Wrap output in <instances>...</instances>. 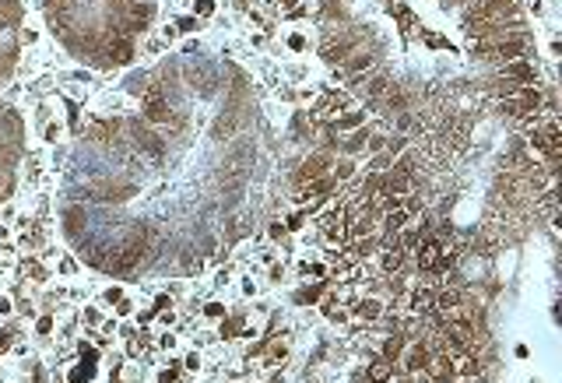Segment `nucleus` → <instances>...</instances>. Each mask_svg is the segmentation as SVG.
Masks as SVG:
<instances>
[{
    "instance_id": "obj_1",
    "label": "nucleus",
    "mask_w": 562,
    "mask_h": 383,
    "mask_svg": "<svg viewBox=\"0 0 562 383\" xmlns=\"http://www.w3.org/2000/svg\"><path fill=\"white\" fill-rule=\"evenodd\" d=\"M534 50V39L530 32H516V35H506V39H492V42H471V53L489 60L496 67L502 64H513V60H527V53Z\"/></svg>"
},
{
    "instance_id": "obj_2",
    "label": "nucleus",
    "mask_w": 562,
    "mask_h": 383,
    "mask_svg": "<svg viewBox=\"0 0 562 383\" xmlns=\"http://www.w3.org/2000/svg\"><path fill=\"white\" fill-rule=\"evenodd\" d=\"M520 14V0H467L464 4V28L467 25H478V21H489V18H513Z\"/></svg>"
},
{
    "instance_id": "obj_3",
    "label": "nucleus",
    "mask_w": 562,
    "mask_h": 383,
    "mask_svg": "<svg viewBox=\"0 0 562 383\" xmlns=\"http://www.w3.org/2000/svg\"><path fill=\"white\" fill-rule=\"evenodd\" d=\"M464 32L471 35V42H492V39H506V35H516V32H527V21L520 18V14H513V18H489V21L467 25Z\"/></svg>"
},
{
    "instance_id": "obj_4",
    "label": "nucleus",
    "mask_w": 562,
    "mask_h": 383,
    "mask_svg": "<svg viewBox=\"0 0 562 383\" xmlns=\"http://www.w3.org/2000/svg\"><path fill=\"white\" fill-rule=\"evenodd\" d=\"M334 166V151H313L306 162H302V169H299V183H309V180H320V176H327Z\"/></svg>"
},
{
    "instance_id": "obj_5",
    "label": "nucleus",
    "mask_w": 562,
    "mask_h": 383,
    "mask_svg": "<svg viewBox=\"0 0 562 383\" xmlns=\"http://www.w3.org/2000/svg\"><path fill=\"white\" fill-rule=\"evenodd\" d=\"M502 78H510V81H520V84H534L538 81V67L530 64V60H513V64H502Z\"/></svg>"
},
{
    "instance_id": "obj_6",
    "label": "nucleus",
    "mask_w": 562,
    "mask_h": 383,
    "mask_svg": "<svg viewBox=\"0 0 562 383\" xmlns=\"http://www.w3.org/2000/svg\"><path fill=\"white\" fill-rule=\"evenodd\" d=\"M373 67H376V56L369 53V50H355V53L348 56V60L341 64V70H345V74H351V78H359V74H369Z\"/></svg>"
},
{
    "instance_id": "obj_7",
    "label": "nucleus",
    "mask_w": 562,
    "mask_h": 383,
    "mask_svg": "<svg viewBox=\"0 0 562 383\" xmlns=\"http://www.w3.org/2000/svg\"><path fill=\"white\" fill-rule=\"evenodd\" d=\"M362 123H365V109H351V113H341L334 120V130H337V134H345V130H359Z\"/></svg>"
},
{
    "instance_id": "obj_8",
    "label": "nucleus",
    "mask_w": 562,
    "mask_h": 383,
    "mask_svg": "<svg viewBox=\"0 0 562 383\" xmlns=\"http://www.w3.org/2000/svg\"><path fill=\"white\" fill-rule=\"evenodd\" d=\"M408 222H411V215H408L404 208H394V211H387V215H383V229H387V235H397V232H401Z\"/></svg>"
},
{
    "instance_id": "obj_9",
    "label": "nucleus",
    "mask_w": 562,
    "mask_h": 383,
    "mask_svg": "<svg viewBox=\"0 0 562 383\" xmlns=\"http://www.w3.org/2000/svg\"><path fill=\"white\" fill-rule=\"evenodd\" d=\"M425 362H429V348H425V345L408 348V355H404V369H408V373H422Z\"/></svg>"
},
{
    "instance_id": "obj_10",
    "label": "nucleus",
    "mask_w": 562,
    "mask_h": 383,
    "mask_svg": "<svg viewBox=\"0 0 562 383\" xmlns=\"http://www.w3.org/2000/svg\"><path fill=\"white\" fill-rule=\"evenodd\" d=\"M365 380H369V383H387V380H394V362H387V359L373 362V366L365 369Z\"/></svg>"
},
{
    "instance_id": "obj_11",
    "label": "nucleus",
    "mask_w": 562,
    "mask_h": 383,
    "mask_svg": "<svg viewBox=\"0 0 562 383\" xmlns=\"http://www.w3.org/2000/svg\"><path fill=\"white\" fill-rule=\"evenodd\" d=\"M365 141H369V130H351L345 141H337V148H341L345 155H355V151L365 148Z\"/></svg>"
},
{
    "instance_id": "obj_12",
    "label": "nucleus",
    "mask_w": 562,
    "mask_h": 383,
    "mask_svg": "<svg viewBox=\"0 0 562 383\" xmlns=\"http://www.w3.org/2000/svg\"><path fill=\"white\" fill-rule=\"evenodd\" d=\"M376 246H380L376 232H373V235H359V239L351 243V257H359V260H362V257H373V253H376Z\"/></svg>"
},
{
    "instance_id": "obj_13",
    "label": "nucleus",
    "mask_w": 562,
    "mask_h": 383,
    "mask_svg": "<svg viewBox=\"0 0 562 383\" xmlns=\"http://www.w3.org/2000/svg\"><path fill=\"white\" fill-rule=\"evenodd\" d=\"M355 313L362 320H376V316H383V302L380 299H359L355 302Z\"/></svg>"
},
{
    "instance_id": "obj_14",
    "label": "nucleus",
    "mask_w": 562,
    "mask_h": 383,
    "mask_svg": "<svg viewBox=\"0 0 562 383\" xmlns=\"http://www.w3.org/2000/svg\"><path fill=\"white\" fill-rule=\"evenodd\" d=\"M401 355H404V337H401V334H390L387 341H383V359H387V362H397Z\"/></svg>"
},
{
    "instance_id": "obj_15",
    "label": "nucleus",
    "mask_w": 562,
    "mask_h": 383,
    "mask_svg": "<svg viewBox=\"0 0 562 383\" xmlns=\"http://www.w3.org/2000/svg\"><path fill=\"white\" fill-rule=\"evenodd\" d=\"M432 306H436V296L429 288H418L415 296H411V309H415V313H432Z\"/></svg>"
},
{
    "instance_id": "obj_16",
    "label": "nucleus",
    "mask_w": 562,
    "mask_h": 383,
    "mask_svg": "<svg viewBox=\"0 0 562 383\" xmlns=\"http://www.w3.org/2000/svg\"><path fill=\"white\" fill-rule=\"evenodd\" d=\"M380 264H383V271H387V274L401 271V264H404V250H383Z\"/></svg>"
},
{
    "instance_id": "obj_17",
    "label": "nucleus",
    "mask_w": 562,
    "mask_h": 383,
    "mask_svg": "<svg viewBox=\"0 0 562 383\" xmlns=\"http://www.w3.org/2000/svg\"><path fill=\"white\" fill-rule=\"evenodd\" d=\"M334 183H345V180H351V176H355V162L345 155V158H334Z\"/></svg>"
},
{
    "instance_id": "obj_18",
    "label": "nucleus",
    "mask_w": 562,
    "mask_h": 383,
    "mask_svg": "<svg viewBox=\"0 0 562 383\" xmlns=\"http://www.w3.org/2000/svg\"><path fill=\"white\" fill-rule=\"evenodd\" d=\"M92 373H95V366L84 362V366H78V369L70 373V383H88V380H92Z\"/></svg>"
},
{
    "instance_id": "obj_19",
    "label": "nucleus",
    "mask_w": 562,
    "mask_h": 383,
    "mask_svg": "<svg viewBox=\"0 0 562 383\" xmlns=\"http://www.w3.org/2000/svg\"><path fill=\"white\" fill-rule=\"evenodd\" d=\"M404 148H408V137H401V134H397V137H390V141H387V148H383V151H387V155L394 158V155H401Z\"/></svg>"
},
{
    "instance_id": "obj_20",
    "label": "nucleus",
    "mask_w": 562,
    "mask_h": 383,
    "mask_svg": "<svg viewBox=\"0 0 562 383\" xmlns=\"http://www.w3.org/2000/svg\"><path fill=\"white\" fill-rule=\"evenodd\" d=\"M239 331H243V316H232V320L221 323V334H225V337H235Z\"/></svg>"
},
{
    "instance_id": "obj_21",
    "label": "nucleus",
    "mask_w": 562,
    "mask_h": 383,
    "mask_svg": "<svg viewBox=\"0 0 562 383\" xmlns=\"http://www.w3.org/2000/svg\"><path fill=\"white\" fill-rule=\"evenodd\" d=\"M327 239L331 243H345L348 239V225H327Z\"/></svg>"
},
{
    "instance_id": "obj_22",
    "label": "nucleus",
    "mask_w": 562,
    "mask_h": 383,
    "mask_svg": "<svg viewBox=\"0 0 562 383\" xmlns=\"http://www.w3.org/2000/svg\"><path fill=\"white\" fill-rule=\"evenodd\" d=\"M197 28H200V21L194 18V14H186V18L176 21V32H197Z\"/></svg>"
},
{
    "instance_id": "obj_23",
    "label": "nucleus",
    "mask_w": 562,
    "mask_h": 383,
    "mask_svg": "<svg viewBox=\"0 0 562 383\" xmlns=\"http://www.w3.org/2000/svg\"><path fill=\"white\" fill-rule=\"evenodd\" d=\"M208 14H215V0H197L194 4V18H208Z\"/></svg>"
},
{
    "instance_id": "obj_24",
    "label": "nucleus",
    "mask_w": 562,
    "mask_h": 383,
    "mask_svg": "<svg viewBox=\"0 0 562 383\" xmlns=\"http://www.w3.org/2000/svg\"><path fill=\"white\" fill-rule=\"evenodd\" d=\"M390 162H394V158H390L387 151H380L373 162H369V169H373V172H383V169H390Z\"/></svg>"
},
{
    "instance_id": "obj_25",
    "label": "nucleus",
    "mask_w": 562,
    "mask_h": 383,
    "mask_svg": "<svg viewBox=\"0 0 562 383\" xmlns=\"http://www.w3.org/2000/svg\"><path fill=\"white\" fill-rule=\"evenodd\" d=\"M365 144H369V151H376V155H380L383 148H387V137H383V134H376V137L369 134V141H365Z\"/></svg>"
},
{
    "instance_id": "obj_26",
    "label": "nucleus",
    "mask_w": 562,
    "mask_h": 383,
    "mask_svg": "<svg viewBox=\"0 0 562 383\" xmlns=\"http://www.w3.org/2000/svg\"><path fill=\"white\" fill-rule=\"evenodd\" d=\"M204 313H208L211 320H221V316H225V306H221V302H208V306H204Z\"/></svg>"
},
{
    "instance_id": "obj_27",
    "label": "nucleus",
    "mask_w": 562,
    "mask_h": 383,
    "mask_svg": "<svg viewBox=\"0 0 562 383\" xmlns=\"http://www.w3.org/2000/svg\"><path fill=\"white\" fill-rule=\"evenodd\" d=\"M302 222H306V211H295V215L288 218V225H285V232H295V229H302Z\"/></svg>"
},
{
    "instance_id": "obj_28",
    "label": "nucleus",
    "mask_w": 562,
    "mask_h": 383,
    "mask_svg": "<svg viewBox=\"0 0 562 383\" xmlns=\"http://www.w3.org/2000/svg\"><path fill=\"white\" fill-rule=\"evenodd\" d=\"M81 359L95 366V359H99V355H95V348H92V345H84V341H81Z\"/></svg>"
},
{
    "instance_id": "obj_29",
    "label": "nucleus",
    "mask_w": 562,
    "mask_h": 383,
    "mask_svg": "<svg viewBox=\"0 0 562 383\" xmlns=\"http://www.w3.org/2000/svg\"><path fill=\"white\" fill-rule=\"evenodd\" d=\"M130 309H134V302H127V299H120V302H116V313H120V316H127Z\"/></svg>"
},
{
    "instance_id": "obj_30",
    "label": "nucleus",
    "mask_w": 562,
    "mask_h": 383,
    "mask_svg": "<svg viewBox=\"0 0 562 383\" xmlns=\"http://www.w3.org/2000/svg\"><path fill=\"white\" fill-rule=\"evenodd\" d=\"M288 46H292V50H306V39H302V35H292Z\"/></svg>"
},
{
    "instance_id": "obj_31",
    "label": "nucleus",
    "mask_w": 562,
    "mask_h": 383,
    "mask_svg": "<svg viewBox=\"0 0 562 383\" xmlns=\"http://www.w3.org/2000/svg\"><path fill=\"white\" fill-rule=\"evenodd\" d=\"M50 331H53V320L42 316V320H39V334H50Z\"/></svg>"
},
{
    "instance_id": "obj_32",
    "label": "nucleus",
    "mask_w": 562,
    "mask_h": 383,
    "mask_svg": "<svg viewBox=\"0 0 562 383\" xmlns=\"http://www.w3.org/2000/svg\"><path fill=\"white\" fill-rule=\"evenodd\" d=\"M158 383H176V373H172V369H165V373L158 376Z\"/></svg>"
},
{
    "instance_id": "obj_33",
    "label": "nucleus",
    "mask_w": 562,
    "mask_h": 383,
    "mask_svg": "<svg viewBox=\"0 0 562 383\" xmlns=\"http://www.w3.org/2000/svg\"><path fill=\"white\" fill-rule=\"evenodd\" d=\"M60 137V127H46V141H56Z\"/></svg>"
},
{
    "instance_id": "obj_34",
    "label": "nucleus",
    "mask_w": 562,
    "mask_h": 383,
    "mask_svg": "<svg viewBox=\"0 0 562 383\" xmlns=\"http://www.w3.org/2000/svg\"><path fill=\"white\" fill-rule=\"evenodd\" d=\"M0 313H11V299H0Z\"/></svg>"
},
{
    "instance_id": "obj_35",
    "label": "nucleus",
    "mask_w": 562,
    "mask_h": 383,
    "mask_svg": "<svg viewBox=\"0 0 562 383\" xmlns=\"http://www.w3.org/2000/svg\"><path fill=\"white\" fill-rule=\"evenodd\" d=\"M278 4H285V7H288V4H295V0H278Z\"/></svg>"
},
{
    "instance_id": "obj_36",
    "label": "nucleus",
    "mask_w": 562,
    "mask_h": 383,
    "mask_svg": "<svg viewBox=\"0 0 562 383\" xmlns=\"http://www.w3.org/2000/svg\"><path fill=\"white\" fill-rule=\"evenodd\" d=\"M4 345H7V337H0V348H4Z\"/></svg>"
},
{
    "instance_id": "obj_37",
    "label": "nucleus",
    "mask_w": 562,
    "mask_h": 383,
    "mask_svg": "<svg viewBox=\"0 0 562 383\" xmlns=\"http://www.w3.org/2000/svg\"><path fill=\"white\" fill-rule=\"evenodd\" d=\"M0 235H4V225H0Z\"/></svg>"
}]
</instances>
